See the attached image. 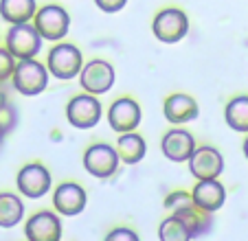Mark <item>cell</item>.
<instances>
[{
  "label": "cell",
  "instance_id": "obj_1",
  "mask_svg": "<svg viewBox=\"0 0 248 241\" xmlns=\"http://www.w3.org/2000/svg\"><path fill=\"white\" fill-rule=\"evenodd\" d=\"M48 84V75L44 70L42 64L33 60H22L14 70V86L18 92L33 97V94H40Z\"/></svg>",
  "mask_w": 248,
  "mask_h": 241
},
{
  "label": "cell",
  "instance_id": "obj_2",
  "mask_svg": "<svg viewBox=\"0 0 248 241\" xmlns=\"http://www.w3.org/2000/svg\"><path fill=\"white\" fill-rule=\"evenodd\" d=\"M42 46V35L35 27H29L27 22L14 24L7 35V48L18 60H31Z\"/></svg>",
  "mask_w": 248,
  "mask_h": 241
},
{
  "label": "cell",
  "instance_id": "obj_3",
  "mask_svg": "<svg viewBox=\"0 0 248 241\" xmlns=\"http://www.w3.org/2000/svg\"><path fill=\"white\" fill-rule=\"evenodd\" d=\"M189 31V20L180 9H165L154 20V35L160 42L173 44L183 40Z\"/></svg>",
  "mask_w": 248,
  "mask_h": 241
},
{
  "label": "cell",
  "instance_id": "obj_4",
  "mask_svg": "<svg viewBox=\"0 0 248 241\" xmlns=\"http://www.w3.org/2000/svg\"><path fill=\"white\" fill-rule=\"evenodd\" d=\"M81 68V53L73 44H60L48 53V70L57 79H73Z\"/></svg>",
  "mask_w": 248,
  "mask_h": 241
},
{
  "label": "cell",
  "instance_id": "obj_5",
  "mask_svg": "<svg viewBox=\"0 0 248 241\" xmlns=\"http://www.w3.org/2000/svg\"><path fill=\"white\" fill-rule=\"evenodd\" d=\"M66 116H68L70 125L79 127V130H88V127H94L101 119V105L94 97L90 94H81V97H75L66 107Z\"/></svg>",
  "mask_w": 248,
  "mask_h": 241
},
{
  "label": "cell",
  "instance_id": "obj_6",
  "mask_svg": "<svg viewBox=\"0 0 248 241\" xmlns=\"http://www.w3.org/2000/svg\"><path fill=\"white\" fill-rule=\"evenodd\" d=\"M68 14L57 5H48L40 14H35V29L46 40H62L68 33Z\"/></svg>",
  "mask_w": 248,
  "mask_h": 241
},
{
  "label": "cell",
  "instance_id": "obj_7",
  "mask_svg": "<svg viewBox=\"0 0 248 241\" xmlns=\"http://www.w3.org/2000/svg\"><path fill=\"white\" fill-rule=\"evenodd\" d=\"M117 165H119V151H114L110 145L103 143L88 147V151L84 156V167L97 178H110L117 171Z\"/></svg>",
  "mask_w": 248,
  "mask_h": 241
},
{
  "label": "cell",
  "instance_id": "obj_8",
  "mask_svg": "<svg viewBox=\"0 0 248 241\" xmlns=\"http://www.w3.org/2000/svg\"><path fill=\"white\" fill-rule=\"evenodd\" d=\"M114 84V70L108 61L94 60L81 68V86L88 90L90 94H101L108 92Z\"/></svg>",
  "mask_w": 248,
  "mask_h": 241
},
{
  "label": "cell",
  "instance_id": "obj_9",
  "mask_svg": "<svg viewBox=\"0 0 248 241\" xmlns=\"http://www.w3.org/2000/svg\"><path fill=\"white\" fill-rule=\"evenodd\" d=\"M224 169L222 156L213 147H200L191 153L189 158V171L198 178V180H209V178H217Z\"/></svg>",
  "mask_w": 248,
  "mask_h": 241
},
{
  "label": "cell",
  "instance_id": "obj_10",
  "mask_svg": "<svg viewBox=\"0 0 248 241\" xmlns=\"http://www.w3.org/2000/svg\"><path fill=\"white\" fill-rule=\"evenodd\" d=\"M18 189L27 197H42L51 189V176L42 165H27L18 173Z\"/></svg>",
  "mask_w": 248,
  "mask_h": 241
},
{
  "label": "cell",
  "instance_id": "obj_11",
  "mask_svg": "<svg viewBox=\"0 0 248 241\" xmlns=\"http://www.w3.org/2000/svg\"><path fill=\"white\" fill-rule=\"evenodd\" d=\"M108 120L114 132H121V134L132 132L140 123V107L136 105V101H132V99H119V101H114L112 107H110Z\"/></svg>",
  "mask_w": 248,
  "mask_h": 241
},
{
  "label": "cell",
  "instance_id": "obj_12",
  "mask_svg": "<svg viewBox=\"0 0 248 241\" xmlns=\"http://www.w3.org/2000/svg\"><path fill=\"white\" fill-rule=\"evenodd\" d=\"M53 204H55L57 213L62 215H79L86 206V191L79 184H73V182H66L53 195Z\"/></svg>",
  "mask_w": 248,
  "mask_h": 241
},
{
  "label": "cell",
  "instance_id": "obj_13",
  "mask_svg": "<svg viewBox=\"0 0 248 241\" xmlns=\"http://www.w3.org/2000/svg\"><path fill=\"white\" fill-rule=\"evenodd\" d=\"M193 202L198 204V209H204L206 213H213L217 211L226 199L224 186L216 180V178H209V180H200L193 186Z\"/></svg>",
  "mask_w": 248,
  "mask_h": 241
},
{
  "label": "cell",
  "instance_id": "obj_14",
  "mask_svg": "<svg viewBox=\"0 0 248 241\" xmlns=\"http://www.w3.org/2000/svg\"><path fill=\"white\" fill-rule=\"evenodd\" d=\"M196 151L193 145V136L185 130H171L165 134L163 138V153L173 160V163H185L191 158V153Z\"/></svg>",
  "mask_w": 248,
  "mask_h": 241
},
{
  "label": "cell",
  "instance_id": "obj_15",
  "mask_svg": "<svg viewBox=\"0 0 248 241\" xmlns=\"http://www.w3.org/2000/svg\"><path fill=\"white\" fill-rule=\"evenodd\" d=\"M27 237L31 241H57L62 237L60 219L53 213L33 215L27 224Z\"/></svg>",
  "mask_w": 248,
  "mask_h": 241
},
{
  "label": "cell",
  "instance_id": "obj_16",
  "mask_svg": "<svg viewBox=\"0 0 248 241\" xmlns=\"http://www.w3.org/2000/svg\"><path fill=\"white\" fill-rule=\"evenodd\" d=\"M165 116L169 123H187L198 116V103L187 94H171L165 101Z\"/></svg>",
  "mask_w": 248,
  "mask_h": 241
},
{
  "label": "cell",
  "instance_id": "obj_17",
  "mask_svg": "<svg viewBox=\"0 0 248 241\" xmlns=\"http://www.w3.org/2000/svg\"><path fill=\"white\" fill-rule=\"evenodd\" d=\"M0 14L11 24L29 22L35 15V0H0Z\"/></svg>",
  "mask_w": 248,
  "mask_h": 241
},
{
  "label": "cell",
  "instance_id": "obj_18",
  "mask_svg": "<svg viewBox=\"0 0 248 241\" xmlns=\"http://www.w3.org/2000/svg\"><path fill=\"white\" fill-rule=\"evenodd\" d=\"M117 151L123 163L134 165V163H139V160H143V156H145V140L140 138L139 134L125 132L123 136H119Z\"/></svg>",
  "mask_w": 248,
  "mask_h": 241
},
{
  "label": "cell",
  "instance_id": "obj_19",
  "mask_svg": "<svg viewBox=\"0 0 248 241\" xmlns=\"http://www.w3.org/2000/svg\"><path fill=\"white\" fill-rule=\"evenodd\" d=\"M204 213H206L204 209L198 211V204H189V206H183V209H176V217L183 219V224L187 226L191 237H198L204 230H209L211 222Z\"/></svg>",
  "mask_w": 248,
  "mask_h": 241
},
{
  "label": "cell",
  "instance_id": "obj_20",
  "mask_svg": "<svg viewBox=\"0 0 248 241\" xmlns=\"http://www.w3.org/2000/svg\"><path fill=\"white\" fill-rule=\"evenodd\" d=\"M24 206L14 193H0V226L11 228L22 219Z\"/></svg>",
  "mask_w": 248,
  "mask_h": 241
},
{
  "label": "cell",
  "instance_id": "obj_21",
  "mask_svg": "<svg viewBox=\"0 0 248 241\" xmlns=\"http://www.w3.org/2000/svg\"><path fill=\"white\" fill-rule=\"evenodd\" d=\"M226 123L235 132H248V97H237L226 105Z\"/></svg>",
  "mask_w": 248,
  "mask_h": 241
},
{
  "label": "cell",
  "instance_id": "obj_22",
  "mask_svg": "<svg viewBox=\"0 0 248 241\" xmlns=\"http://www.w3.org/2000/svg\"><path fill=\"white\" fill-rule=\"evenodd\" d=\"M189 230H187V226L183 224V219L180 217H169V219H165L163 222V226H160V239L163 241H185V239H189Z\"/></svg>",
  "mask_w": 248,
  "mask_h": 241
},
{
  "label": "cell",
  "instance_id": "obj_23",
  "mask_svg": "<svg viewBox=\"0 0 248 241\" xmlns=\"http://www.w3.org/2000/svg\"><path fill=\"white\" fill-rule=\"evenodd\" d=\"M16 120H18L16 110L9 105V103H5V105L0 107V132H2V134H7L9 130H14Z\"/></svg>",
  "mask_w": 248,
  "mask_h": 241
},
{
  "label": "cell",
  "instance_id": "obj_24",
  "mask_svg": "<svg viewBox=\"0 0 248 241\" xmlns=\"http://www.w3.org/2000/svg\"><path fill=\"white\" fill-rule=\"evenodd\" d=\"M16 70L14 66V55L9 51H2L0 48V81H5L7 77H11Z\"/></svg>",
  "mask_w": 248,
  "mask_h": 241
},
{
  "label": "cell",
  "instance_id": "obj_25",
  "mask_svg": "<svg viewBox=\"0 0 248 241\" xmlns=\"http://www.w3.org/2000/svg\"><path fill=\"white\" fill-rule=\"evenodd\" d=\"M97 2V7L101 11H106V14H114V11L123 9V5H125L127 0H94Z\"/></svg>",
  "mask_w": 248,
  "mask_h": 241
},
{
  "label": "cell",
  "instance_id": "obj_26",
  "mask_svg": "<svg viewBox=\"0 0 248 241\" xmlns=\"http://www.w3.org/2000/svg\"><path fill=\"white\" fill-rule=\"evenodd\" d=\"M108 239H130V241H136V235L134 232H130V230H112L108 235Z\"/></svg>",
  "mask_w": 248,
  "mask_h": 241
},
{
  "label": "cell",
  "instance_id": "obj_27",
  "mask_svg": "<svg viewBox=\"0 0 248 241\" xmlns=\"http://www.w3.org/2000/svg\"><path fill=\"white\" fill-rule=\"evenodd\" d=\"M244 153H246V158H248V138H246V143H244Z\"/></svg>",
  "mask_w": 248,
  "mask_h": 241
},
{
  "label": "cell",
  "instance_id": "obj_28",
  "mask_svg": "<svg viewBox=\"0 0 248 241\" xmlns=\"http://www.w3.org/2000/svg\"><path fill=\"white\" fill-rule=\"evenodd\" d=\"M2 136H5V134H2V132H0V143H2Z\"/></svg>",
  "mask_w": 248,
  "mask_h": 241
}]
</instances>
